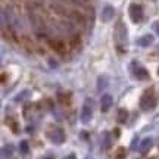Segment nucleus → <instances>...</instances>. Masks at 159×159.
<instances>
[{
    "label": "nucleus",
    "instance_id": "nucleus-1",
    "mask_svg": "<svg viewBox=\"0 0 159 159\" xmlns=\"http://www.w3.org/2000/svg\"><path fill=\"white\" fill-rule=\"evenodd\" d=\"M156 106V96H155L153 89L146 90L140 97V108L143 111H152Z\"/></svg>",
    "mask_w": 159,
    "mask_h": 159
},
{
    "label": "nucleus",
    "instance_id": "nucleus-2",
    "mask_svg": "<svg viewBox=\"0 0 159 159\" xmlns=\"http://www.w3.org/2000/svg\"><path fill=\"white\" fill-rule=\"evenodd\" d=\"M46 136L53 144H62L65 142V133L62 128H59L56 125H50L46 131Z\"/></svg>",
    "mask_w": 159,
    "mask_h": 159
},
{
    "label": "nucleus",
    "instance_id": "nucleus-3",
    "mask_svg": "<svg viewBox=\"0 0 159 159\" xmlns=\"http://www.w3.org/2000/svg\"><path fill=\"white\" fill-rule=\"evenodd\" d=\"M131 74L136 80H140V81H146V80L150 78V74H149L148 69L136 61L131 63Z\"/></svg>",
    "mask_w": 159,
    "mask_h": 159
},
{
    "label": "nucleus",
    "instance_id": "nucleus-4",
    "mask_svg": "<svg viewBox=\"0 0 159 159\" xmlns=\"http://www.w3.org/2000/svg\"><path fill=\"white\" fill-rule=\"evenodd\" d=\"M91 116H93V105H91V100L90 99H87L83 105V108H81V112H80V119H81V122H90Z\"/></svg>",
    "mask_w": 159,
    "mask_h": 159
},
{
    "label": "nucleus",
    "instance_id": "nucleus-5",
    "mask_svg": "<svg viewBox=\"0 0 159 159\" xmlns=\"http://www.w3.org/2000/svg\"><path fill=\"white\" fill-rule=\"evenodd\" d=\"M128 15H130L131 21L133 22H140L143 19V7L142 5H137V3H133V5L128 7Z\"/></svg>",
    "mask_w": 159,
    "mask_h": 159
},
{
    "label": "nucleus",
    "instance_id": "nucleus-6",
    "mask_svg": "<svg viewBox=\"0 0 159 159\" xmlns=\"http://www.w3.org/2000/svg\"><path fill=\"white\" fill-rule=\"evenodd\" d=\"M6 16H7V24H9V27L13 30H21V21H19V18L11 11V9H7V11H3Z\"/></svg>",
    "mask_w": 159,
    "mask_h": 159
},
{
    "label": "nucleus",
    "instance_id": "nucleus-7",
    "mask_svg": "<svg viewBox=\"0 0 159 159\" xmlns=\"http://www.w3.org/2000/svg\"><path fill=\"white\" fill-rule=\"evenodd\" d=\"M115 37H116V41L119 44H124L127 43V28L122 22L116 24V28H115Z\"/></svg>",
    "mask_w": 159,
    "mask_h": 159
},
{
    "label": "nucleus",
    "instance_id": "nucleus-8",
    "mask_svg": "<svg viewBox=\"0 0 159 159\" xmlns=\"http://www.w3.org/2000/svg\"><path fill=\"white\" fill-rule=\"evenodd\" d=\"M111 146H112V136L109 131H103L100 136V148L102 150H109Z\"/></svg>",
    "mask_w": 159,
    "mask_h": 159
},
{
    "label": "nucleus",
    "instance_id": "nucleus-9",
    "mask_svg": "<svg viewBox=\"0 0 159 159\" xmlns=\"http://www.w3.org/2000/svg\"><path fill=\"white\" fill-rule=\"evenodd\" d=\"M112 96L111 94H103L102 97H100V111H102L103 114L105 112H108L109 109H111V106H112Z\"/></svg>",
    "mask_w": 159,
    "mask_h": 159
},
{
    "label": "nucleus",
    "instance_id": "nucleus-10",
    "mask_svg": "<svg viewBox=\"0 0 159 159\" xmlns=\"http://www.w3.org/2000/svg\"><path fill=\"white\" fill-rule=\"evenodd\" d=\"M114 16H115V9L111 5H106L102 9V21L103 22H109Z\"/></svg>",
    "mask_w": 159,
    "mask_h": 159
},
{
    "label": "nucleus",
    "instance_id": "nucleus-11",
    "mask_svg": "<svg viewBox=\"0 0 159 159\" xmlns=\"http://www.w3.org/2000/svg\"><path fill=\"white\" fill-rule=\"evenodd\" d=\"M153 35L152 34H146V35H143V37H140V39L137 40V44L139 46H142V47H149V46L153 43Z\"/></svg>",
    "mask_w": 159,
    "mask_h": 159
},
{
    "label": "nucleus",
    "instance_id": "nucleus-12",
    "mask_svg": "<svg viewBox=\"0 0 159 159\" xmlns=\"http://www.w3.org/2000/svg\"><path fill=\"white\" fill-rule=\"evenodd\" d=\"M152 146H153V140H152L150 137H146L142 142V144H140V152H142L143 155H146L149 150L152 149Z\"/></svg>",
    "mask_w": 159,
    "mask_h": 159
},
{
    "label": "nucleus",
    "instance_id": "nucleus-13",
    "mask_svg": "<svg viewBox=\"0 0 159 159\" xmlns=\"http://www.w3.org/2000/svg\"><path fill=\"white\" fill-rule=\"evenodd\" d=\"M127 118H128V112H127V109H119L118 115H116V121H118L119 124H125Z\"/></svg>",
    "mask_w": 159,
    "mask_h": 159
},
{
    "label": "nucleus",
    "instance_id": "nucleus-14",
    "mask_svg": "<svg viewBox=\"0 0 159 159\" xmlns=\"http://www.w3.org/2000/svg\"><path fill=\"white\" fill-rule=\"evenodd\" d=\"M12 152H13V148H12L11 144L5 146V148L2 149V158H6V156H7V159H9L12 156Z\"/></svg>",
    "mask_w": 159,
    "mask_h": 159
},
{
    "label": "nucleus",
    "instance_id": "nucleus-15",
    "mask_svg": "<svg viewBox=\"0 0 159 159\" xmlns=\"http://www.w3.org/2000/svg\"><path fill=\"white\" fill-rule=\"evenodd\" d=\"M19 152L22 155H27L30 152V146H28V142H25V140H22V142L19 143Z\"/></svg>",
    "mask_w": 159,
    "mask_h": 159
},
{
    "label": "nucleus",
    "instance_id": "nucleus-16",
    "mask_svg": "<svg viewBox=\"0 0 159 159\" xmlns=\"http://www.w3.org/2000/svg\"><path fill=\"white\" fill-rule=\"evenodd\" d=\"M106 85H108L106 77H99V80H97V87H99V90H105Z\"/></svg>",
    "mask_w": 159,
    "mask_h": 159
},
{
    "label": "nucleus",
    "instance_id": "nucleus-17",
    "mask_svg": "<svg viewBox=\"0 0 159 159\" xmlns=\"http://www.w3.org/2000/svg\"><path fill=\"white\" fill-rule=\"evenodd\" d=\"M27 96H30V91H28V90H24L21 94H18V96L15 97V102H18V103L22 102V100H24V99H25Z\"/></svg>",
    "mask_w": 159,
    "mask_h": 159
},
{
    "label": "nucleus",
    "instance_id": "nucleus-18",
    "mask_svg": "<svg viewBox=\"0 0 159 159\" xmlns=\"http://www.w3.org/2000/svg\"><path fill=\"white\" fill-rule=\"evenodd\" d=\"M53 112H56V119L57 121H61V119H62V115H61V111H59V109H55Z\"/></svg>",
    "mask_w": 159,
    "mask_h": 159
},
{
    "label": "nucleus",
    "instance_id": "nucleus-19",
    "mask_svg": "<svg viewBox=\"0 0 159 159\" xmlns=\"http://www.w3.org/2000/svg\"><path fill=\"white\" fill-rule=\"evenodd\" d=\"M63 159H77V158H75V155H74V153H71V155H68V156H65Z\"/></svg>",
    "mask_w": 159,
    "mask_h": 159
},
{
    "label": "nucleus",
    "instance_id": "nucleus-20",
    "mask_svg": "<svg viewBox=\"0 0 159 159\" xmlns=\"http://www.w3.org/2000/svg\"><path fill=\"white\" fill-rule=\"evenodd\" d=\"M155 30H156V33L159 34V24H156V25H155Z\"/></svg>",
    "mask_w": 159,
    "mask_h": 159
},
{
    "label": "nucleus",
    "instance_id": "nucleus-21",
    "mask_svg": "<svg viewBox=\"0 0 159 159\" xmlns=\"http://www.w3.org/2000/svg\"><path fill=\"white\" fill-rule=\"evenodd\" d=\"M152 159H158V158H152Z\"/></svg>",
    "mask_w": 159,
    "mask_h": 159
}]
</instances>
